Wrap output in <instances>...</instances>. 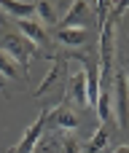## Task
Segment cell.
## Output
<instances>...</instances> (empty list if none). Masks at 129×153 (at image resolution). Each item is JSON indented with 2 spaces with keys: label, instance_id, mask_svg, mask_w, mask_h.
<instances>
[{
  "label": "cell",
  "instance_id": "cell-1",
  "mask_svg": "<svg viewBox=\"0 0 129 153\" xmlns=\"http://www.w3.org/2000/svg\"><path fill=\"white\" fill-rule=\"evenodd\" d=\"M0 51L8 54L16 65H22V70H24V75H27V67H30L32 56L38 54V46H32V43H30L27 38H22L19 32H5V35L0 38Z\"/></svg>",
  "mask_w": 129,
  "mask_h": 153
},
{
  "label": "cell",
  "instance_id": "cell-2",
  "mask_svg": "<svg viewBox=\"0 0 129 153\" xmlns=\"http://www.w3.org/2000/svg\"><path fill=\"white\" fill-rule=\"evenodd\" d=\"M113 105H116V121L121 129L129 126V83L124 70L113 75Z\"/></svg>",
  "mask_w": 129,
  "mask_h": 153
},
{
  "label": "cell",
  "instance_id": "cell-3",
  "mask_svg": "<svg viewBox=\"0 0 129 153\" xmlns=\"http://www.w3.org/2000/svg\"><path fill=\"white\" fill-rule=\"evenodd\" d=\"M48 126V110H40L38 113V118L27 126V132L22 134V140L11 148L8 153H32L35 151V145L40 143V137H43V129Z\"/></svg>",
  "mask_w": 129,
  "mask_h": 153
},
{
  "label": "cell",
  "instance_id": "cell-4",
  "mask_svg": "<svg viewBox=\"0 0 129 153\" xmlns=\"http://www.w3.org/2000/svg\"><path fill=\"white\" fill-rule=\"evenodd\" d=\"M51 59H54V65H51V70L46 73L43 83L35 89V97H43V94H48L54 86H65V78H70V75H67V65H70V56L54 54Z\"/></svg>",
  "mask_w": 129,
  "mask_h": 153
},
{
  "label": "cell",
  "instance_id": "cell-5",
  "mask_svg": "<svg viewBox=\"0 0 129 153\" xmlns=\"http://www.w3.org/2000/svg\"><path fill=\"white\" fill-rule=\"evenodd\" d=\"M81 124L78 113L70 108V105H54L48 108V126L59 129V132H75Z\"/></svg>",
  "mask_w": 129,
  "mask_h": 153
},
{
  "label": "cell",
  "instance_id": "cell-6",
  "mask_svg": "<svg viewBox=\"0 0 129 153\" xmlns=\"http://www.w3.org/2000/svg\"><path fill=\"white\" fill-rule=\"evenodd\" d=\"M65 94H67V97H70L78 108H89V91H86V75H84V70L67 78Z\"/></svg>",
  "mask_w": 129,
  "mask_h": 153
},
{
  "label": "cell",
  "instance_id": "cell-7",
  "mask_svg": "<svg viewBox=\"0 0 129 153\" xmlns=\"http://www.w3.org/2000/svg\"><path fill=\"white\" fill-rule=\"evenodd\" d=\"M16 27H19V35H22V38H27L32 46L46 48L48 35H46V30H43V24H40V22H35V19H24V22H16Z\"/></svg>",
  "mask_w": 129,
  "mask_h": 153
},
{
  "label": "cell",
  "instance_id": "cell-8",
  "mask_svg": "<svg viewBox=\"0 0 129 153\" xmlns=\"http://www.w3.org/2000/svg\"><path fill=\"white\" fill-rule=\"evenodd\" d=\"M57 43L67 46V48H78V46H86L89 43V30L86 27H59L57 35H54Z\"/></svg>",
  "mask_w": 129,
  "mask_h": 153
},
{
  "label": "cell",
  "instance_id": "cell-9",
  "mask_svg": "<svg viewBox=\"0 0 129 153\" xmlns=\"http://www.w3.org/2000/svg\"><path fill=\"white\" fill-rule=\"evenodd\" d=\"M89 11H92V3H84V0L70 3L62 27H86V13H89Z\"/></svg>",
  "mask_w": 129,
  "mask_h": 153
},
{
  "label": "cell",
  "instance_id": "cell-10",
  "mask_svg": "<svg viewBox=\"0 0 129 153\" xmlns=\"http://www.w3.org/2000/svg\"><path fill=\"white\" fill-rule=\"evenodd\" d=\"M0 11L13 13L19 22H24V19H32L38 13V3H11V0H5V3H0Z\"/></svg>",
  "mask_w": 129,
  "mask_h": 153
},
{
  "label": "cell",
  "instance_id": "cell-11",
  "mask_svg": "<svg viewBox=\"0 0 129 153\" xmlns=\"http://www.w3.org/2000/svg\"><path fill=\"white\" fill-rule=\"evenodd\" d=\"M108 140H110V132H108V126H100L92 137H89V143L84 145V153H102V148L108 145Z\"/></svg>",
  "mask_w": 129,
  "mask_h": 153
},
{
  "label": "cell",
  "instance_id": "cell-12",
  "mask_svg": "<svg viewBox=\"0 0 129 153\" xmlns=\"http://www.w3.org/2000/svg\"><path fill=\"white\" fill-rule=\"evenodd\" d=\"M57 8H62V5H57V3H43V0L38 3V13H40L43 24H57V22H59Z\"/></svg>",
  "mask_w": 129,
  "mask_h": 153
},
{
  "label": "cell",
  "instance_id": "cell-13",
  "mask_svg": "<svg viewBox=\"0 0 129 153\" xmlns=\"http://www.w3.org/2000/svg\"><path fill=\"white\" fill-rule=\"evenodd\" d=\"M0 78H8V81H16L19 78V70H16V62L0 51Z\"/></svg>",
  "mask_w": 129,
  "mask_h": 153
},
{
  "label": "cell",
  "instance_id": "cell-14",
  "mask_svg": "<svg viewBox=\"0 0 129 153\" xmlns=\"http://www.w3.org/2000/svg\"><path fill=\"white\" fill-rule=\"evenodd\" d=\"M59 153H84V145L75 140V137H65L59 143Z\"/></svg>",
  "mask_w": 129,
  "mask_h": 153
},
{
  "label": "cell",
  "instance_id": "cell-15",
  "mask_svg": "<svg viewBox=\"0 0 129 153\" xmlns=\"http://www.w3.org/2000/svg\"><path fill=\"white\" fill-rule=\"evenodd\" d=\"M57 145H59L57 140H46V143L40 140V143L35 145V151H32V153H57Z\"/></svg>",
  "mask_w": 129,
  "mask_h": 153
},
{
  "label": "cell",
  "instance_id": "cell-16",
  "mask_svg": "<svg viewBox=\"0 0 129 153\" xmlns=\"http://www.w3.org/2000/svg\"><path fill=\"white\" fill-rule=\"evenodd\" d=\"M110 153H129V145H116Z\"/></svg>",
  "mask_w": 129,
  "mask_h": 153
},
{
  "label": "cell",
  "instance_id": "cell-17",
  "mask_svg": "<svg viewBox=\"0 0 129 153\" xmlns=\"http://www.w3.org/2000/svg\"><path fill=\"white\" fill-rule=\"evenodd\" d=\"M124 75H127V83H129V48H127V67H124Z\"/></svg>",
  "mask_w": 129,
  "mask_h": 153
}]
</instances>
